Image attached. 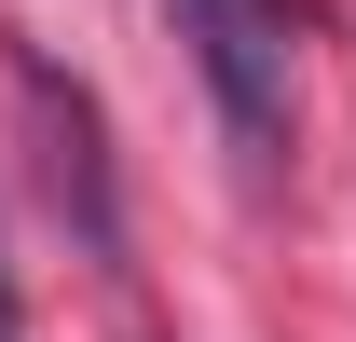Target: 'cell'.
I'll return each instance as SVG.
<instances>
[{
    "label": "cell",
    "instance_id": "obj_2",
    "mask_svg": "<svg viewBox=\"0 0 356 342\" xmlns=\"http://www.w3.org/2000/svg\"><path fill=\"white\" fill-rule=\"evenodd\" d=\"M14 83H28V110L55 124V206L83 219V247H110V165H96V110H83V83H55L42 55H14Z\"/></svg>",
    "mask_w": 356,
    "mask_h": 342
},
{
    "label": "cell",
    "instance_id": "obj_1",
    "mask_svg": "<svg viewBox=\"0 0 356 342\" xmlns=\"http://www.w3.org/2000/svg\"><path fill=\"white\" fill-rule=\"evenodd\" d=\"M178 42L220 96V124L247 165L288 151V42H302V0H178Z\"/></svg>",
    "mask_w": 356,
    "mask_h": 342
},
{
    "label": "cell",
    "instance_id": "obj_3",
    "mask_svg": "<svg viewBox=\"0 0 356 342\" xmlns=\"http://www.w3.org/2000/svg\"><path fill=\"white\" fill-rule=\"evenodd\" d=\"M0 342H14V301H0Z\"/></svg>",
    "mask_w": 356,
    "mask_h": 342
}]
</instances>
